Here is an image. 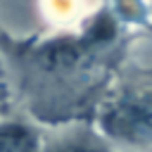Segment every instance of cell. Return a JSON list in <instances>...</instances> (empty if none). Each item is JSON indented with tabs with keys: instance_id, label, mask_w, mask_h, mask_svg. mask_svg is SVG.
<instances>
[{
	"instance_id": "6da1fadb",
	"label": "cell",
	"mask_w": 152,
	"mask_h": 152,
	"mask_svg": "<svg viewBox=\"0 0 152 152\" xmlns=\"http://www.w3.org/2000/svg\"><path fill=\"white\" fill-rule=\"evenodd\" d=\"M116 43L119 26L114 17L100 14L81 33L14 43L7 50L19 66L24 95H33V107L38 114L48 93L52 90H59L57 95L62 97L71 93L74 104L78 95L76 90L95 93V88L102 83L100 71H107L109 52H114Z\"/></svg>"
},
{
	"instance_id": "7a4b0ae2",
	"label": "cell",
	"mask_w": 152,
	"mask_h": 152,
	"mask_svg": "<svg viewBox=\"0 0 152 152\" xmlns=\"http://www.w3.org/2000/svg\"><path fill=\"white\" fill-rule=\"evenodd\" d=\"M102 138L128 145L152 147V81L128 83L109 90L97 112Z\"/></svg>"
},
{
	"instance_id": "3957f363",
	"label": "cell",
	"mask_w": 152,
	"mask_h": 152,
	"mask_svg": "<svg viewBox=\"0 0 152 152\" xmlns=\"http://www.w3.org/2000/svg\"><path fill=\"white\" fill-rule=\"evenodd\" d=\"M12 107V97H10V86L0 81V116H7Z\"/></svg>"
},
{
	"instance_id": "277c9868",
	"label": "cell",
	"mask_w": 152,
	"mask_h": 152,
	"mask_svg": "<svg viewBox=\"0 0 152 152\" xmlns=\"http://www.w3.org/2000/svg\"><path fill=\"white\" fill-rule=\"evenodd\" d=\"M5 71V62H2V55H0V74Z\"/></svg>"
}]
</instances>
